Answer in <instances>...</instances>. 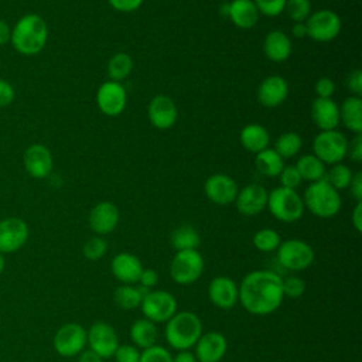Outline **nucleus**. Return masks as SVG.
<instances>
[{"mask_svg":"<svg viewBox=\"0 0 362 362\" xmlns=\"http://www.w3.org/2000/svg\"><path fill=\"white\" fill-rule=\"evenodd\" d=\"M281 276L273 270H253L239 284V303L253 315L274 313L283 303Z\"/></svg>","mask_w":362,"mask_h":362,"instance_id":"obj_1","label":"nucleus"},{"mask_svg":"<svg viewBox=\"0 0 362 362\" xmlns=\"http://www.w3.org/2000/svg\"><path fill=\"white\" fill-rule=\"evenodd\" d=\"M48 41V25L37 13L21 16L11 27L10 44L24 57L40 54Z\"/></svg>","mask_w":362,"mask_h":362,"instance_id":"obj_2","label":"nucleus"},{"mask_svg":"<svg viewBox=\"0 0 362 362\" xmlns=\"http://www.w3.org/2000/svg\"><path fill=\"white\" fill-rule=\"evenodd\" d=\"M202 335V321L192 311L175 313L164 328L167 344L177 351L191 349Z\"/></svg>","mask_w":362,"mask_h":362,"instance_id":"obj_3","label":"nucleus"},{"mask_svg":"<svg viewBox=\"0 0 362 362\" xmlns=\"http://www.w3.org/2000/svg\"><path fill=\"white\" fill-rule=\"evenodd\" d=\"M304 208L318 218H332L341 209L339 192L325 180L311 182L303 197Z\"/></svg>","mask_w":362,"mask_h":362,"instance_id":"obj_4","label":"nucleus"},{"mask_svg":"<svg viewBox=\"0 0 362 362\" xmlns=\"http://www.w3.org/2000/svg\"><path fill=\"white\" fill-rule=\"evenodd\" d=\"M267 208L277 221L284 223L298 221L305 209L303 198L296 192V189L284 187H277L269 192Z\"/></svg>","mask_w":362,"mask_h":362,"instance_id":"obj_5","label":"nucleus"},{"mask_svg":"<svg viewBox=\"0 0 362 362\" xmlns=\"http://www.w3.org/2000/svg\"><path fill=\"white\" fill-rule=\"evenodd\" d=\"M204 257L197 249L175 252L170 263V276L180 286L195 283L204 272Z\"/></svg>","mask_w":362,"mask_h":362,"instance_id":"obj_6","label":"nucleus"},{"mask_svg":"<svg viewBox=\"0 0 362 362\" xmlns=\"http://www.w3.org/2000/svg\"><path fill=\"white\" fill-rule=\"evenodd\" d=\"M313 247L301 239L283 240L277 247L279 264L290 272H301L308 269L314 262Z\"/></svg>","mask_w":362,"mask_h":362,"instance_id":"obj_7","label":"nucleus"},{"mask_svg":"<svg viewBox=\"0 0 362 362\" xmlns=\"http://www.w3.org/2000/svg\"><path fill=\"white\" fill-rule=\"evenodd\" d=\"M348 151L346 137L335 130L320 132L313 141V154L324 164H337L344 160Z\"/></svg>","mask_w":362,"mask_h":362,"instance_id":"obj_8","label":"nucleus"},{"mask_svg":"<svg viewBox=\"0 0 362 362\" xmlns=\"http://www.w3.org/2000/svg\"><path fill=\"white\" fill-rule=\"evenodd\" d=\"M144 318L157 322H167L177 313L175 297L165 290H150L140 304Z\"/></svg>","mask_w":362,"mask_h":362,"instance_id":"obj_9","label":"nucleus"},{"mask_svg":"<svg viewBox=\"0 0 362 362\" xmlns=\"http://www.w3.org/2000/svg\"><path fill=\"white\" fill-rule=\"evenodd\" d=\"M52 344L58 355L64 358L78 356L88 344L86 329L78 322H66L57 329Z\"/></svg>","mask_w":362,"mask_h":362,"instance_id":"obj_10","label":"nucleus"},{"mask_svg":"<svg viewBox=\"0 0 362 362\" xmlns=\"http://www.w3.org/2000/svg\"><path fill=\"white\" fill-rule=\"evenodd\" d=\"M307 35L318 42H328L337 38L341 31V18L332 10H318L304 21Z\"/></svg>","mask_w":362,"mask_h":362,"instance_id":"obj_11","label":"nucleus"},{"mask_svg":"<svg viewBox=\"0 0 362 362\" xmlns=\"http://www.w3.org/2000/svg\"><path fill=\"white\" fill-rule=\"evenodd\" d=\"M30 229L24 219L7 216L0 221V253L8 255L20 250L28 240Z\"/></svg>","mask_w":362,"mask_h":362,"instance_id":"obj_12","label":"nucleus"},{"mask_svg":"<svg viewBox=\"0 0 362 362\" xmlns=\"http://www.w3.org/2000/svg\"><path fill=\"white\" fill-rule=\"evenodd\" d=\"M86 341L89 349L96 352L102 359L112 358L120 345L116 329L105 321H96L90 325L86 331Z\"/></svg>","mask_w":362,"mask_h":362,"instance_id":"obj_13","label":"nucleus"},{"mask_svg":"<svg viewBox=\"0 0 362 362\" xmlns=\"http://www.w3.org/2000/svg\"><path fill=\"white\" fill-rule=\"evenodd\" d=\"M23 165L30 177L35 180H44L51 174L54 167L52 153L47 146L41 143H33L24 150Z\"/></svg>","mask_w":362,"mask_h":362,"instance_id":"obj_14","label":"nucleus"},{"mask_svg":"<svg viewBox=\"0 0 362 362\" xmlns=\"http://www.w3.org/2000/svg\"><path fill=\"white\" fill-rule=\"evenodd\" d=\"M126 102V89L120 82L107 81L99 86L96 93V103L102 113L107 116H117L124 110Z\"/></svg>","mask_w":362,"mask_h":362,"instance_id":"obj_15","label":"nucleus"},{"mask_svg":"<svg viewBox=\"0 0 362 362\" xmlns=\"http://www.w3.org/2000/svg\"><path fill=\"white\" fill-rule=\"evenodd\" d=\"M208 297L215 307L230 310L239 301L238 284L228 276H218L209 281Z\"/></svg>","mask_w":362,"mask_h":362,"instance_id":"obj_16","label":"nucleus"},{"mask_svg":"<svg viewBox=\"0 0 362 362\" xmlns=\"http://www.w3.org/2000/svg\"><path fill=\"white\" fill-rule=\"evenodd\" d=\"M204 191L211 202L218 205H228L235 202L239 188L232 177L219 173L211 175L205 181Z\"/></svg>","mask_w":362,"mask_h":362,"instance_id":"obj_17","label":"nucleus"},{"mask_svg":"<svg viewBox=\"0 0 362 362\" xmlns=\"http://www.w3.org/2000/svg\"><path fill=\"white\" fill-rule=\"evenodd\" d=\"M194 346V355L198 362H219L228 351V341L222 332L209 331L202 332Z\"/></svg>","mask_w":362,"mask_h":362,"instance_id":"obj_18","label":"nucleus"},{"mask_svg":"<svg viewBox=\"0 0 362 362\" xmlns=\"http://www.w3.org/2000/svg\"><path fill=\"white\" fill-rule=\"evenodd\" d=\"M147 116L151 124L158 130H167L177 122L178 110L174 100L167 95L154 96L147 107Z\"/></svg>","mask_w":362,"mask_h":362,"instance_id":"obj_19","label":"nucleus"},{"mask_svg":"<svg viewBox=\"0 0 362 362\" xmlns=\"http://www.w3.org/2000/svg\"><path fill=\"white\" fill-rule=\"evenodd\" d=\"M88 222L96 235H107L113 232L119 223V209L113 202L102 201L90 209Z\"/></svg>","mask_w":362,"mask_h":362,"instance_id":"obj_20","label":"nucleus"},{"mask_svg":"<svg viewBox=\"0 0 362 362\" xmlns=\"http://www.w3.org/2000/svg\"><path fill=\"white\" fill-rule=\"evenodd\" d=\"M267 195L269 192L260 184H249L238 192L235 204L242 215L253 216L267 206Z\"/></svg>","mask_w":362,"mask_h":362,"instance_id":"obj_21","label":"nucleus"},{"mask_svg":"<svg viewBox=\"0 0 362 362\" xmlns=\"http://www.w3.org/2000/svg\"><path fill=\"white\" fill-rule=\"evenodd\" d=\"M143 264L140 259L129 252H120L117 253L112 263H110V270L112 274L122 281L123 284H133L139 281V277L143 272Z\"/></svg>","mask_w":362,"mask_h":362,"instance_id":"obj_22","label":"nucleus"},{"mask_svg":"<svg viewBox=\"0 0 362 362\" xmlns=\"http://www.w3.org/2000/svg\"><path fill=\"white\" fill-rule=\"evenodd\" d=\"M288 95V85L284 78L270 75L263 79L257 89V99L264 107H276L281 105Z\"/></svg>","mask_w":362,"mask_h":362,"instance_id":"obj_23","label":"nucleus"},{"mask_svg":"<svg viewBox=\"0 0 362 362\" xmlns=\"http://www.w3.org/2000/svg\"><path fill=\"white\" fill-rule=\"evenodd\" d=\"M313 122L322 130H335L339 124V106L331 98H315L311 105Z\"/></svg>","mask_w":362,"mask_h":362,"instance_id":"obj_24","label":"nucleus"},{"mask_svg":"<svg viewBox=\"0 0 362 362\" xmlns=\"http://www.w3.org/2000/svg\"><path fill=\"white\" fill-rule=\"evenodd\" d=\"M293 44L287 34L279 30H273L266 34L263 41V51L266 57L273 62H283L291 55Z\"/></svg>","mask_w":362,"mask_h":362,"instance_id":"obj_25","label":"nucleus"},{"mask_svg":"<svg viewBox=\"0 0 362 362\" xmlns=\"http://www.w3.org/2000/svg\"><path fill=\"white\" fill-rule=\"evenodd\" d=\"M259 16L260 13L255 6L253 0H233L232 3H229L228 17L239 28L249 30L255 27Z\"/></svg>","mask_w":362,"mask_h":362,"instance_id":"obj_26","label":"nucleus"},{"mask_svg":"<svg viewBox=\"0 0 362 362\" xmlns=\"http://www.w3.org/2000/svg\"><path fill=\"white\" fill-rule=\"evenodd\" d=\"M339 122L356 134L362 133V99L359 96L346 98L339 107Z\"/></svg>","mask_w":362,"mask_h":362,"instance_id":"obj_27","label":"nucleus"},{"mask_svg":"<svg viewBox=\"0 0 362 362\" xmlns=\"http://www.w3.org/2000/svg\"><path fill=\"white\" fill-rule=\"evenodd\" d=\"M239 139H240L242 146L250 153H259V151L267 148L269 141H270V136H269V132L266 130V127H263L262 124H257V123L246 124L240 130Z\"/></svg>","mask_w":362,"mask_h":362,"instance_id":"obj_28","label":"nucleus"},{"mask_svg":"<svg viewBox=\"0 0 362 362\" xmlns=\"http://www.w3.org/2000/svg\"><path fill=\"white\" fill-rule=\"evenodd\" d=\"M158 331L156 324L144 317L136 320L130 327V339L133 345L140 349H146L156 345Z\"/></svg>","mask_w":362,"mask_h":362,"instance_id":"obj_29","label":"nucleus"},{"mask_svg":"<svg viewBox=\"0 0 362 362\" xmlns=\"http://www.w3.org/2000/svg\"><path fill=\"white\" fill-rule=\"evenodd\" d=\"M150 290L143 286H133V284H122L113 293V300L122 310H134L140 307L143 297Z\"/></svg>","mask_w":362,"mask_h":362,"instance_id":"obj_30","label":"nucleus"},{"mask_svg":"<svg viewBox=\"0 0 362 362\" xmlns=\"http://www.w3.org/2000/svg\"><path fill=\"white\" fill-rule=\"evenodd\" d=\"M170 242L175 252L191 250L199 247L201 236L199 232L192 225H181L173 230Z\"/></svg>","mask_w":362,"mask_h":362,"instance_id":"obj_31","label":"nucleus"},{"mask_svg":"<svg viewBox=\"0 0 362 362\" xmlns=\"http://www.w3.org/2000/svg\"><path fill=\"white\" fill-rule=\"evenodd\" d=\"M255 165L266 177H277L284 167L283 158L273 148H264L256 153Z\"/></svg>","mask_w":362,"mask_h":362,"instance_id":"obj_32","label":"nucleus"},{"mask_svg":"<svg viewBox=\"0 0 362 362\" xmlns=\"http://www.w3.org/2000/svg\"><path fill=\"white\" fill-rule=\"evenodd\" d=\"M296 168L298 170L303 180L314 182L318 180H322L325 177V164L315 157L314 154H305L303 156L297 164Z\"/></svg>","mask_w":362,"mask_h":362,"instance_id":"obj_33","label":"nucleus"},{"mask_svg":"<svg viewBox=\"0 0 362 362\" xmlns=\"http://www.w3.org/2000/svg\"><path fill=\"white\" fill-rule=\"evenodd\" d=\"M133 69V59L126 52H117L115 54L107 64V75L110 81L120 82L126 79Z\"/></svg>","mask_w":362,"mask_h":362,"instance_id":"obj_34","label":"nucleus"},{"mask_svg":"<svg viewBox=\"0 0 362 362\" xmlns=\"http://www.w3.org/2000/svg\"><path fill=\"white\" fill-rule=\"evenodd\" d=\"M301 146H303L301 137L294 132H287L277 137V140L274 141L273 150L284 160V158L294 157L301 150Z\"/></svg>","mask_w":362,"mask_h":362,"instance_id":"obj_35","label":"nucleus"},{"mask_svg":"<svg viewBox=\"0 0 362 362\" xmlns=\"http://www.w3.org/2000/svg\"><path fill=\"white\" fill-rule=\"evenodd\" d=\"M352 170L346 165V164H342V163H337V164H332V167L329 168L328 173H325V180L337 189H345L349 187L351 184V180H352Z\"/></svg>","mask_w":362,"mask_h":362,"instance_id":"obj_36","label":"nucleus"},{"mask_svg":"<svg viewBox=\"0 0 362 362\" xmlns=\"http://www.w3.org/2000/svg\"><path fill=\"white\" fill-rule=\"evenodd\" d=\"M281 243L280 235L272 229V228H263L259 229L255 235H253V246L264 253L269 252H274L277 250L279 245Z\"/></svg>","mask_w":362,"mask_h":362,"instance_id":"obj_37","label":"nucleus"},{"mask_svg":"<svg viewBox=\"0 0 362 362\" xmlns=\"http://www.w3.org/2000/svg\"><path fill=\"white\" fill-rule=\"evenodd\" d=\"M106 252H107V243H106V240H105L102 236H99V235L89 238V239L83 243V246H82V253H83V256H85L88 260H93V262L102 259V257L106 255Z\"/></svg>","mask_w":362,"mask_h":362,"instance_id":"obj_38","label":"nucleus"},{"mask_svg":"<svg viewBox=\"0 0 362 362\" xmlns=\"http://www.w3.org/2000/svg\"><path fill=\"white\" fill-rule=\"evenodd\" d=\"M288 17L294 23H304L311 11L310 0H286V7Z\"/></svg>","mask_w":362,"mask_h":362,"instance_id":"obj_39","label":"nucleus"},{"mask_svg":"<svg viewBox=\"0 0 362 362\" xmlns=\"http://www.w3.org/2000/svg\"><path fill=\"white\" fill-rule=\"evenodd\" d=\"M281 287H283L284 297L298 298L305 291V281L298 276L290 274V276H286L284 279H281Z\"/></svg>","mask_w":362,"mask_h":362,"instance_id":"obj_40","label":"nucleus"},{"mask_svg":"<svg viewBox=\"0 0 362 362\" xmlns=\"http://www.w3.org/2000/svg\"><path fill=\"white\" fill-rule=\"evenodd\" d=\"M139 362H173V355L167 348L153 345L140 352Z\"/></svg>","mask_w":362,"mask_h":362,"instance_id":"obj_41","label":"nucleus"},{"mask_svg":"<svg viewBox=\"0 0 362 362\" xmlns=\"http://www.w3.org/2000/svg\"><path fill=\"white\" fill-rule=\"evenodd\" d=\"M260 14L267 17H276L283 13L286 7V0H253Z\"/></svg>","mask_w":362,"mask_h":362,"instance_id":"obj_42","label":"nucleus"},{"mask_svg":"<svg viewBox=\"0 0 362 362\" xmlns=\"http://www.w3.org/2000/svg\"><path fill=\"white\" fill-rule=\"evenodd\" d=\"M279 177H280L281 187L288 188V189H296L303 182V178H301L298 170L296 168V165L283 167Z\"/></svg>","mask_w":362,"mask_h":362,"instance_id":"obj_43","label":"nucleus"},{"mask_svg":"<svg viewBox=\"0 0 362 362\" xmlns=\"http://www.w3.org/2000/svg\"><path fill=\"white\" fill-rule=\"evenodd\" d=\"M116 362H139L140 361V351L137 346L124 344L119 345L115 355Z\"/></svg>","mask_w":362,"mask_h":362,"instance_id":"obj_44","label":"nucleus"},{"mask_svg":"<svg viewBox=\"0 0 362 362\" xmlns=\"http://www.w3.org/2000/svg\"><path fill=\"white\" fill-rule=\"evenodd\" d=\"M16 89L11 82L0 78V107H7L14 102Z\"/></svg>","mask_w":362,"mask_h":362,"instance_id":"obj_45","label":"nucleus"},{"mask_svg":"<svg viewBox=\"0 0 362 362\" xmlns=\"http://www.w3.org/2000/svg\"><path fill=\"white\" fill-rule=\"evenodd\" d=\"M335 90V83L329 78H320L315 82V93L317 98H331Z\"/></svg>","mask_w":362,"mask_h":362,"instance_id":"obj_46","label":"nucleus"},{"mask_svg":"<svg viewBox=\"0 0 362 362\" xmlns=\"http://www.w3.org/2000/svg\"><path fill=\"white\" fill-rule=\"evenodd\" d=\"M109 4L117 10V11H122V13H130V11H134L137 10L143 0H107Z\"/></svg>","mask_w":362,"mask_h":362,"instance_id":"obj_47","label":"nucleus"},{"mask_svg":"<svg viewBox=\"0 0 362 362\" xmlns=\"http://www.w3.org/2000/svg\"><path fill=\"white\" fill-rule=\"evenodd\" d=\"M346 85H348V89L355 96H361V93H362V71L361 69L352 71L346 79Z\"/></svg>","mask_w":362,"mask_h":362,"instance_id":"obj_48","label":"nucleus"},{"mask_svg":"<svg viewBox=\"0 0 362 362\" xmlns=\"http://www.w3.org/2000/svg\"><path fill=\"white\" fill-rule=\"evenodd\" d=\"M346 154H349L351 160H354L355 163L362 161V136L361 134H356L355 139L351 141V144L348 143Z\"/></svg>","mask_w":362,"mask_h":362,"instance_id":"obj_49","label":"nucleus"},{"mask_svg":"<svg viewBox=\"0 0 362 362\" xmlns=\"http://www.w3.org/2000/svg\"><path fill=\"white\" fill-rule=\"evenodd\" d=\"M158 281V274L154 269H143L140 277H139V283L140 286L146 287V288H153Z\"/></svg>","mask_w":362,"mask_h":362,"instance_id":"obj_50","label":"nucleus"},{"mask_svg":"<svg viewBox=\"0 0 362 362\" xmlns=\"http://www.w3.org/2000/svg\"><path fill=\"white\" fill-rule=\"evenodd\" d=\"M349 187H351V194L354 195L356 202H362V173L361 171L352 175Z\"/></svg>","mask_w":362,"mask_h":362,"instance_id":"obj_51","label":"nucleus"},{"mask_svg":"<svg viewBox=\"0 0 362 362\" xmlns=\"http://www.w3.org/2000/svg\"><path fill=\"white\" fill-rule=\"evenodd\" d=\"M10 37H11V25L0 18V45L10 44Z\"/></svg>","mask_w":362,"mask_h":362,"instance_id":"obj_52","label":"nucleus"},{"mask_svg":"<svg viewBox=\"0 0 362 362\" xmlns=\"http://www.w3.org/2000/svg\"><path fill=\"white\" fill-rule=\"evenodd\" d=\"M352 225L354 228L361 232L362 230V202H356L354 212H352Z\"/></svg>","mask_w":362,"mask_h":362,"instance_id":"obj_53","label":"nucleus"},{"mask_svg":"<svg viewBox=\"0 0 362 362\" xmlns=\"http://www.w3.org/2000/svg\"><path fill=\"white\" fill-rule=\"evenodd\" d=\"M103 359L93 352L92 349H83L79 355H78V362H102Z\"/></svg>","mask_w":362,"mask_h":362,"instance_id":"obj_54","label":"nucleus"},{"mask_svg":"<svg viewBox=\"0 0 362 362\" xmlns=\"http://www.w3.org/2000/svg\"><path fill=\"white\" fill-rule=\"evenodd\" d=\"M173 362H198L195 355L188 349V351H178L175 356H173Z\"/></svg>","mask_w":362,"mask_h":362,"instance_id":"obj_55","label":"nucleus"},{"mask_svg":"<svg viewBox=\"0 0 362 362\" xmlns=\"http://www.w3.org/2000/svg\"><path fill=\"white\" fill-rule=\"evenodd\" d=\"M291 34L296 38H304L307 35V28H305V23H294L293 28H291Z\"/></svg>","mask_w":362,"mask_h":362,"instance_id":"obj_56","label":"nucleus"},{"mask_svg":"<svg viewBox=\"0 0 362 362\" xmlns=\"http://www.w3.org/2000/svg\"><path fill=\"white\" fill-rule=\"evenodd\" d=\"M6 269V259H4V255L0 253V274L4 272Z\"/></svg>","mask_w":362,"mask_h":362,"instance_id":"obj_57","label":"nucleus"}]
</instances>
